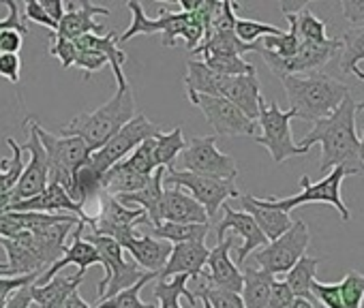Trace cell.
<instances>
[{
	"instance_id": "cell-1",
	"label": "cell",
	"mask_w": 364,
	"mask_h": 308,
	"mask_svg": "<svg viewBox=\"0 0 364 308\" xmlns=\"http://www.w3.org/2000/svg\"><path fill=\"white\" fill-rule=\"evenodd\" d=\"M358 111H362V101H353V97L347 94L328 118L313 122V128L296 143L304 152H309L313 143H321V174H330L334 167H345L349 176L364 174L360 163V137L355 135Z\"/></svg>"
},
{
	"instance_id": "cell-2",
	"label": "cell",
	"mask_w": 364,
	"mask_h": 308,
	"mask_svg": "<svg viewBox=\"0 0 364 308\" xmlns=\"http://www.w3.org/2000/svg\"><path fill=\"white\" fill-rule=\"evenodd\" d=\"M135 116V94L131 84H122L116 88L114 97L92 111L77 114L71 122H67L60 133L69 137H80L90 152H97L105 145L131 118Z\"/></svg>"
},
{
	"instance_id": "cell-3",
	"label": "cell",
	"mask_w": 364,
	"mask_h": 308,
	"mask_svg": "<svg viewBox=\"0 0 364 308\" xmlns=\"http://www.w3.org/2000/svg\"><path fill=\"white\" fill-rule=\"evenodd\" d=\"M283 90L289 99V109L296 118L306 122H317L328 118L347 94H351L349 86L317 71L306 75H287L281 77Z\"/></svg>"
},
{
	"instance_id": "cell-4",
	"label": "cell",
	"mask_w": 364,
	"mask_h": 308,
	"mask_svg": "<svg viewBox=\"0 0 364 308\" xmlns=\"http://www.w3.org/2000/svg\"><path fill=\"white\" fill-rule=\"evenodd\" d=\"M84 240H88L99 251V255L103 259V278L97 285L99 299L112 297V295L133 287L146 274L133 259L124 257V251L116 240L95 236L90 231L86 233V229H84Z\"/></svg>"
},
{
	"instance_id": "cell-5",
	"label": "cell",
	"mask_w": 364,
	"mask_h": 308,
	"mask_svg": "<svg viewBox=\"0 0 364 308\" xmlns=\"http://www.w3.org/2000/svg\"><path fill=\"white\" fill-rule=\"evenodd\" d=\"M39 139L43 143L46 157H48V174L52 185H60L67 193L71 189L75 172L88 163L90 150L80 137H69V135H54L46 131L39 124Z\"/></svg>"
},
{
	"instance_id": "cell-6",
	"label": "cell",
	"mask_w": 364,
	"mask_h": 308,
	"mask_svg": "<svg viewBox=\"0 0 364 308\" xmlns=\"http://www.w3.org/2000/svg\"><path fill=\"white\" fill-rule=\"evenodd\" d=\"M296 118V114L291 109L283 111L274 101H259V116H257V124L262 126V133L255 135L253 139L264 145L274 163H283L291 157H304L302 148L296 145L294 135H291V120Z\"/></svg>"
},
{
	"instance_id": "cell-7",
	"label": "cell",
	"mask_w": 364,
	"mask_h": 308,
	"mask_svg": "<svg viewBox=\"0 0 364 308\" xmlns=\"http://www.w3.org/2000/svg\"><path fill=\"white\" fill-rule=\"evenodd\" d=\"M349 174H347L345 167H334L319 182H311L309 176H302L300 178V189L302 191L298 195H291V197H285V199L268 197V199H264V204L274 208V210H281L285 214H289V210H294L298 206H304V204H328V206L336 208L341 219L347 223L351 219V212H349V208L345 206V202L341 197V182Z\"/></svg>"
},
{
	"instance_id": "cell-8",
	"label": "cell",
	"mask_w": 364,
	"mask_h": 308,
	"mask_svg": "<svg viewBox=\"0 0 364 308\" xmlns=\"http://www.w3.org/2000/svg\"><path fill=\"white\" fill-rule=\"evenodd\" d=\"M165 185L169 187H178L187 195H191L208 214V219H213L221 206L232 199V197H240V191L236 187V182L232 180H221V178H210V176H202V174H193V172H178L173 167L165 170Z\"/></svg>"
},
{
	"instance_id": "cell-9",
	"label": "cell",
	"mask_w": 364,
	"mask_h": 308,
	"mask_svg": "<svg viewBox=\"0 0 364 308\" xmlns=\"http://www.w3.org/2000/svg\"><path fill=\"white\" fill-rule=\"evenodd\" d=\"M161 133V126L154 124L148 116L135 114L105 145H101L97 152L90 154V165L103 176L107 170H112L116 163L127 159L129 154L146 139L156 137Z\"/></svg>"
},
{
	"instance_id": "cell-10",
	"label": "cell",
	"mask_w": 364,
	"mask_h": 308,
	"mask_svg": "<svg viewBox=\"0 0 364 308\" xmlns=\"http://www.w3.org/2000/svg\"><path fill=\"white\" fill-rule=\"evenodd\" d=\"M99 214L90 216L86 227L95 236L112 238L120 246H124L129 240L137 236L135 227L148 223V216L144 210L137 208H124L118 204L116 197H109L105 193H99Z\"/></svg>"
},
{
	"instance_id": "cell-11",
	"label": "cell",
	"mask_w": 364,
	"mask_h": 308,
	"mask_svg": "<svg viewBox=\"0 0 364 308\" xmlns=\"http://www.w3.org/2000/svg\"><path fill=\"white\" fill-rule=\"evenodd\" d=\"M268 69L281 79L287 75H304V73H317L323 69L336 54H341V39L330 37L326 43H311V41H300L298 52L291 58H279L277 54L259 48V52Z\"/></svg>"
},
{
	"instance_id": "cell-12",
	"label": "cell",
	"mask_w": 364,
	"mask_h": 308,
	"mask_svg": "<svg viewBox=\"0 0 364 308\" xmlns=\"http://www.w3.org/2000/svg\"><path fill=\"white\" fill-rule=\"evenodd\" d=\"M311 233L304 221H294L291 227L277 240L268 242L255 253V263L259 270L268 272L270 276L287 274L300 257H304V251L309 248Z\"/></svg>"
},
{
	"instance_id": "cell-13",
	"label": "cell",
	"mask_w": 364,
	"mask_h": 308,
	"mask_svg": "<svg viewBox=\"0 0 364 308\" xmlns=\"http://www.w3.org/2000/svg\"><path fill=\"white\" fill-rule=\"evenodd\" d=\"M180 161H182L185 172L221 178V180H232V182H236V178H238V165L230 154H225L217 148V135L191 137V141H187L185 150L180 152Z\"/></svg>"
},
{
	"instance_id": "cell-14",
	"label": "cell",
	"mask_w": 364,
	"mask_h": 308,
	"mask_svg": "<svg viewBox=\"0 0 364 308\" xmlns=\"http://www.w3.org/2000/svg\"><path fill=\"white\" fill-rule=\"evenodd\" d=\"M127 7L131 11V26L122 35H118V43H127L137 35H154V33L163 35L165 48H173L178 43V39L185 41L187 28L191 22V13L163 11L156 20H152L144 13V7H141V3H137V0H131Z\"/></svg>"
},
{
	"instance_id": "cell-15",
	"label": "cell",
	"mask_w": 364,
	"mask_h": 308,
	"mask_svg": "<svg viewBox=\"0 0 364 308\" xmlns=\"http://www.w3.org/2000/svg\"><path fill=\"white\" fill-rule=\"evenodd\" d=\"M189 101L202 109L210 126L215 128L217 137H238V135H257V122L247 118L234 103L223 97H208V94H187Z\"/></svg>"
},
{
	"instance_id": "cell-16",
	"label": "cell",
	"mask_w": 364,
	"mask_h": 308,
	"mask_svg": "<svg viewBox=\"0 0 364 308\" xmlns=\"http://www.w3.org/2000/svg\"><path fill=\"white\" fill-rule=\"evenodd\" d=\"M28 141L20 143V148L24 152L31 154V161L28 165H24V174L14 191V202H24L31 199L39 193L46 191V187L50 185V174H48V157H46V150L43 143L39 139V122L28 118Z\"/></svg>"
},
{
	"instance_id": "cell-17",
	"label": "cell",
	"mask_w": 364,
	"mask_h": 308,
	"mask_svg": "<svg viewBox=\"0 0 364 308\" xmlns=\"http://www.w3.org/2000/svg\"><path fill=\"white\" fill-rule=\"evenodd\" d=\"M148 221L152 223V227L161 225V223H182V225L198 223V225H204V223H208V214L191 195H187L178 187H169L163 191V197H161L154 214L148 216Z\"/></svg>"
},
{
	"instance_id": "cell-18",
	"label": "cell",
	"mask_w": 364,
	"mask_h": 308,
	"mask_svg": "<svg viewBox=\"0 0 364 308\" xmlns=\"http://www.w3.org/2000/svg\"><path fill=\"white\" fill-rule=\"evenodd\" d=\"M234 240H236L234 236L225 238L223 242H217L215 248H210L208 261H206V268L202 274L206 278V285H210L215 289L240 293L242 291V272L230 257V253L234 248Z\"/></svg>"
},
{
	"instance_id": "cell-19",
	"label": "cell",
	"mask_w": 364,
	"mask_h": 308,
	"mask_svg": "<svg viewBox=\"0 0 364 308\" xmlns=\"http://www.w3.org/2000/svg\"><path fill=\"white\" fill-rule=\"evenodd\" d=\"M97 16H109V9L95 3H67L54 35L67 41H75L84 35H105V26L95 20Z\"/></svg>"
},
{
	"instance_id": "cell-20",
	"label": "cell",
	"mask_w": 364,
	"mask_h": 308,
	"mask_svg": "<svg viewBox=\"0 0 364 308\" xmlns=\"http://www.w3.org/2000/svg\"><path fill=\"white\" fill-rule=\"evenodd\" d=\"M63 210H67L69 214H73L75 219H80L84 225L88 223L90 214L69 197V193L60 187V185H48L43 193L24 199V202H14L7 206L5 212H43V214H60Z\"/></svg>"
},
{
	"instance_id": "cell-21",
	"label": "cell",
	"mask_w": 364,
	"mask_h": 308,
	"mask_svg": "<svg viewBox=\"0 0 364 308\" xmlns=\"http://www.w3.org/2000/svg\"><path fill=\"white\" fill-rule=\"evenodd\" d=\"M84 229H86V225L80 221L77 225H75V229L71 231V244L67 246V251H65V255L56 261V263H52L43 274H39L37 276V280H35V285H46V282H50L54 276H58V272L60 270H65L69 263H75L80 270V274H86V270L88 268H92V265H101L103 268V259H101V255H99V251L88 242V240H84Z\"/></svg>"
},
{
	"instance_id": "cell-22",
	"label": "cell",
	"mask_w": 364,
	"mask_h": 308,
	"mask_svg": "<svg viewBox=\"0 0 364 308\" xmlns=\"http://www.w3.org/2000/svg\"><path fill=\"white\" fill-rule=\"evenodd\" d=\"M221 208H223V219H221V223L217 225V240L223 242L228 231H234L236 236H240V238L245 240V244L238 248L236 259H238V263H245V259H247L253 251L266 246L268 240H266V236L259 231L257 223H255L247 212H238V210H234V208L228 206V204H223Z\"/></svg>"
},
{
	"instance_id": "cell-23",
	"label": "cell",
	"mask_w": 364,
	"mask_h": 308,
	"mask_svg": "<svg viewBox=\"0 0 364 308\" xmlns=\"http://www.w3.org/2000/svg\"><path fill=\"white\" fill-rule=\"evenodd\" d=\"M210 248L204 242H185L173 244L171 255L165 263V268L159 272L156 278H173L178 274H187L191 280H198L206 268Z\"/></svg>"
},
{
	"instance_id": "cell-24",
	"label": "cell",
	"mask_w": 364,
	"mask_h": 308,
	"mask_svg": "<svg viewBox=\"0 0 364 308\" xmlns=\"http://www.w3.org/2000/svg\"><path fill=\"white\" fill-rule=\"evenodd\" d=\"M219 97L228 99L230 103H234L247 118H251L253 122H257L259 116V101L262 97V84L255 75H236V77H225L221 82L219 88Z\"/></svg>"
},
{
	"instance_id": "cell-25",
	"label": "cell",
	"mask_w": 364,
	"mask_h": 308,
	"mask_svg": "<svg viewBox=\"0 0 364 308\" xmlns=\"http://www.w3.org/2000/svg\"><path fill=\"white\" fill-rule=\"evenodd\" d=\"M240 206H242V212H247L259 227V231L266 236L268 242L281 238L289 227H291V219L289 214L281 212V210H274L270 206L264 204V199H257L253 195H242L240 193Z\"/></svg>"
},
{
	"instance_id": "cell-26",
	"label": "cell",
	"mask_w": 364,
	"mask_h": 308,
	"mask_svg": "<svg viewBox=\"0 0 364 308\" xmlns=\"http://www.w3.org/2000/svg\"><path fill=\"white\" fill-rule=\"evenodd\" d=\"M122 251H127L131 255V259L144 270V272H154L159 276V272L165 268L169 255H171V244L163 242V240H154L152 236H135L133 240H129Z\"/></svg>"
},
{
	"instance_id": "cell-27",
	"label": "cell",
	"mask_w": 364,
	"mask_h": 308,
	"mask_svg": "<svg viewBox=\"0 0 364 308\" xmlns=\"http://www.w3.org/2000/svg\"><path fill=\"white\" fill-rule=\"evenodd\" d=\"M31 233H20L18 238H0V246L5 248L7 259H9V270L11 276H26V274H43L46 268L39 261L37 253L33 251L28 242Z\"/></svg>"
},
{
	"instance_id": "cell-28",
	"label": "cell",
	"mask_w": 364,
	"mask_h": 308,
	"mask_svg": "<svg viewBox=\"0 0 364 308\" xmlns=\"http://www.w3.org/2000/svg\"><path fill=\"white\" fill-rule=\"evenodd\" d=\"M7 145L11 148V157L0 161V214L11 204L14 191L24 174V150L14 137H7Z\"/></svg>"
},
{
	"instance_id": "cell-29",
	"label": "cell",
	"mask_w": 364,
	"mask_h": 308,
	"mask_svg": "<svg viewBox=\"0 0 364 308\" xmlns=\"http://www.w3.org/2000/svg\"><path fill=\"white\" fill-rule=\"evenodd\" d=\"M84 280V274H69V276H54L46 285H35L33 282V302L39 304L41 308H60L65 299L80 289Z\"/></svg>"
},
{
	"instance_id": "cell-30",
	"label": "cell",
	"mask_w": 364,
	"mask_h": 308,
	"mask_svg": "<svg viewBox=\"0 0 364 308\" xmlns=\"http://www.w3.org/2000/svg\"><path fill=\"white\" fill-rule=\"evenodd\" d=\"M150 176H141L135 174L131 170H127L122 163H116L112 170H107L101 178V193L109 195V197H120V195H131L141 191L148 185Z\"/></svg>"
},
{
	"instance_id": "cell-31",
	"label": "cell",
	"mask_w": 364,
	"mask_h": 308,
	"mask_svg": "<svg viewBox=\"0 0 364 308\" xmlns=\"http://www.w3.org/2000/svg\"><path fill=\"white\" fill-rule=\"evenodd\" d=\"M163 178H165V167H156L154 174L150 176L148 185H146L141 191L131 193V195H120V197H116L118 204L124 206V208L144 210L146 216H152L154 210H156V206H159V202H161V197H163V191H165Z\"/></svg>"
},
{
	"instance_id": "cell-32",
	"label": "cell",
	"mask_w": 364,
	"mask_h": 308,
	"mask_svg": "<svg viewBox=\"0 0 364 308\" xmlns=\"http://www.w3.org/2000/svg\"><path fill=\"white\" fill-rule=\"evenodd\" d=\"M272 282H274V276H270L268 272L247 268L242 272V291H240L245 308H268Z\"/></svg>"
},
{
	"instance_id": "cell-33",
	"label": "cell",
	"mask_w": 364,
	"mask_h": 308,
	"mask_svg": "<svg viewBox=\"0 0 364 308\" xmlns=\"http://www.w3.org/2000/svg\"><path fill=\"white\" fill-rule=\"evenodd\" d=\"M187 282H189L187 274H178L173 278H159L154 289H152L154 299H159L156 308H182L180 302H178L180 297H187L191 302V306H196L198 297H196L193 291H189Z\"/></svg>"
},
{
	"instance_id": "cell-34",
	"label": "cell",
	"mask_w": 364,
	"mask_h": 308,
	"mask_svg": "<svg viewBox=\"0 0 364 308\" xmlns=\"http://www.w3.org/2000/svg\"><path fill=\"white\" fill-rule=\"evenodd\" d=\"M326 257H300L298 263L285 274V285L291 289L294 297H302L313 302V293H311V285L315 280L317 268Z\"/></svg>"
},
{
	"instance_id": "cell-35",
	"label": "cell",
	"mask_w": 364,
	"mask_h": 308,
	"mask_svg": "<svg viewBox=\"0 0 364 308\" xmlns=\"http://www.w3.org/2000/svg\"><path fill=\"white\" fill-rule=\"evenodd\" d=\"M187 139L185 133H182L180 126L167 131V133H159L156 137H152V159H154V167H173V161L178 154L185 150Z\"/></svg>"
},
{
	"instance_id": "cell-36",
	"label": "cell",
	"mask_w": 364,
	"mask_h": 308,
	"mask_svg": "<svg viewBox=\"0 0 364 308\" xmlns=\"http://www.w3.org/2000/svg\"><path fill=\"white\" fill-rule=\"evenodd\" d=\"M210 231V223L198 225V223H161L152 227V236L156 240L173 244H185V242H204Z\"/></svg>"
},
{
	"instance_id": "cell-37",
	"label": "cell",
	"mask_w": 364,
	"mask_h": 308,
	"mask_svg": "<svg viewBox=\"0 0 364 308\" xmlns=\"http://www.w3.org/2000/svg\"><path fill=\"white\" fill-rule=\"evenodd\" d=\"M152 278H156V274L154 272H146L144 276H141V280H137L133 287H129V289H124V291H120V293H116V295H112V297H105V299H99V304L95 306V308H156L154 304H146V302H141V289L152 280Z\"/></svg>"
},
{
	"instance_id": "cell-38",
	"label": "cell",
	"mask_w": 364,
	"mask_h": 308,
	"mask_svg": "<svg viewBox=\"0 0 364 308\" xmlns=\"http://www.w3.org/2000/svg\"><path fill=\"white\" fill-rule=\"evenodd\" d=\"M341 71L351 73L364 60V26L347 28L341 37Z\"/></svg>"
},
{
	"instance_id": "cell-39",
	"label": "cell",
	"mask_w": 364,
	"mask_h": 308,
	"mask_svg": "<svg viewBox=\"0 0 364 308\" xmlns=\"http://www.w3.org/2000/svg\"><path fill=\"white\" fill-rule=\"evenodd\" d=\"M287 22H289V31L277 35V37H264L262 39V48L277 54L279 58H291L298 48H300V37H298V31H296V13H287L285 16Z\"/></svg>"
},
{
	"instance_id": "cell-40",
	"label": "cell",
	"mask_w": 364,
	"mask_h": 308,
	"mask_svg": "<svg viewBox=\"0 0 364 308\" xmlns=\"http://www.w3.org/2000/svg\"><path fill=\"white\" fill-rule=\"evenodd\" d=\"M202 62L225 77H236V75H255V67L247 60H242V56H202Z\"/></svg>"
},
{
	"instance_id": "cell-41",
	"label": "cell",
	"mask_w": 364,
	"mask_h": 308,
	"mask_svg": "<svg viewBox=\"0 0 364 308\" xmlns=\"http://www.w3.org/2000/svg\"><path fill=\"white\" fill-rule=\"evenodd\" d=\"M296 31L300 41H311V43H326L328 31H326V22L319 20L315 13H311L306 7L302 11L296 13Z\"/></svg>"
},
{
	"instance_id": "cell-42",
	"label": "cell",
	"mask_w": 364,
	"mask_h": 308,
	"mask_svg": "<svg viewBox=\"0 0 364 308\" xmlns=\"http://www.w3.org/2000/svg\"><path fill=\"white\" fill-rule=\"evenodd\" d=\"M343 308H362L364 304V274L358 270H349L345 278L338 282Z\"/></svg>"
},
{
	"instance_id": "cell-43",
	"label": "cell",
	"mask_w": 364,
	"mask_h": 308,
	"mask_svg": "<svg viewBox=\"0 0 364 308\" xmlns=\"http://www.w3.org/2000/svg\"><path fill=\"white\" fill-rule=\"evenodd\" d=\"M234 33L236 37L242 41V43H257V39H264V37H277L281 35L283 31L279 26H272V24H264V22H257V20H236V26H234Z\"/></svg>"
},
{
	"instance_id": "cell-44",
	"label": "cell",
	"mask_w": 364,
	"mask_h": 308,
	"mask_svg": "<svg viewBox=\"0 0 364 308\" xmlns=\"http://www.w3.org/2000/svg\"><path fill=\"white\" fill-rule=\"evenodd\" d=\"M127 170L135 172V174H141V176H152L154 174V159H152V137L141 141L127 159L120 161Z\"/></svg>"
},
{
	"instance_id": "cell-45",
	"label": "cell",
	"mask_w": 364,
	"mask_h": 308,
	"mask_svg": "<svg viewBox=\"0 0 364 308\" xmlns=\"http://www.w3.org/2000/svg\"><path fill=\"white\" fill-rule=\"evenodd\" d=\"M198 299H208L213 304V308H245L240 293L234 291H225V289H215L210 285H200L196 291Z\"/></svg>"
},
{
	"instance_id": "cell-46",
	"label": "cell",
	"mask_w": 364,
	"mask_h": 308,
	"mask_svg": "<svg viewBox=\"0 0 364 308\" xmlns=\"http://www.w3.org/2000/svg\"><path fill=\"white\" fill-rule=\"evenodd\" d=\"M311 293H313V297L319 299V304H323L326 308H343L338 282H321V280L315 278L313 285H311Z\"/></svg>"
},
{
	"instance_id": "cell-47",
	"label": "cell",
	"mask_w": 364,
	"mask_h": 308,
	"mask_svg": "<svg viewBox=\"0 0 364 308\" xmlns=\"http://www.w3.org/2000/svg\"><path fill=\"white\" fill-rule=\"evenodd\" d=\"M3 5L9 9V16L5 20H0V33H5V31H16L20 33L22 37L28 35V26L24 24V18L20 16V5L14 3V0H3Z\"/></svg>"
},
{
	"instance_id": "cell-48",
	"label": "cell",
	"mask_w": 364,
	"mask_h": 308,
	"mask_svg": "<svg viewBox=\"0 0 364 308\" xmlns=\"http://www.w3.org/2000/svg\"><path fill=\"white\" fill-rule=\"evenodd\" d=\"M294 293L285 285V280H277L270 287V297H268V308H289L294 304Z\"/></svg>"
},
{
	"instance_id": "cell-49",
	"label": "cell",
	"mask_w": 364,
	"mask_h": 308,
	"mask_svg": "<svg viewBox=\"0 0 364 308\" xmlns=\"http://www.w3.org/2000/svg\"><path fill=\"white\" fill-rule=\"evenodd\" d=\"M20 69H22V58L18 54H0V77H5L18 86Z\"/></svg>"
},
{
	"instance_id": "cell-50",
	"label": "cell",
	"mask_w": 364,
	"mask_h": 308,
	"mask_svg": "<svg viewBox=\"0 0 364 308\" xmlns=\"http://www.w3.org/2000/svg\"><path fill=\"white\" fill-rule=\"evenodd\" d=\"M39 274H26V276H0V299H7L14 291L20 287L33 285Z\"/></svg>"
},
{
	"instance_id": "cell-51",
	"label": "cell",
	"mask_w": 364,
	"mask_h": 308,
	"mask_svg": "<svg viewBox=\"0 0 364 308\" xmlns=\"http://www.w3.org/2000/svg\"><path fill=\"white\" fill-rule=\"evenodd\" d=\"M341 9L345 20L353 24V28L364 26V0H343Z\"/></svg>"
},
{
	"instance_id": "cell-52",
	"label": "cell",
	"mask_w": 364,
	"mask_h": 308,
	"mask_svg": "<svg viewBox=\"0 0 364 308\" xmlns=\"http://www.w3.org/2000/svg\"><path fill=\"white\" fill-rule=\"evenodd\" d=\"M24 20H33V22H37V24H41V26H46V28H50L52 33H56V28H58V24L52 22V20L48 18V13L41 9L39 3H35V0H28V3L24 5Z\"/></svg>"
},
{
	"instance_id": "cell-53",
	"label": "cell",
	"mask_w": 364,
	"mask_h": 308,
	"mask_svg": "<svg viewBox=\"0 0 364 308\" xmlns=\"http://www.w3.org/2000/svg\"><path fill=\"white\" fill-rule=\"evenodd\" d=\"M24 45V37L16 31L0 33V54H18Z\"/></svg>"
},
{
	"instance_id": "cell-54",
	"label": "cell",
	"mask_w": 364,
	"mask_h": 308,
	"mask_svg": "<svg viewBox=\"0 0 364 308\" xmlns=\"http://www.w3.org/2000/svg\"><path fill=\"white\" fill-rule=\"evenodd\" d=\"M31 304H33V285H26V287H20L18 291H14L7 297L5 308H28Z\"/></svg>"
},
{
	"instance_id": "cell-55",
	"label": "cell",
	"mask_w": 364,
	"mask_h": 308,
	"mask_svg": "<svg viewBox=\"0 0 364 308\" xmlns=\"http://www.w3.org/2000/svg\"><path fill=\"white\" fill-rule=\"evenodd\" d=\"M41 9L48 13V18L52 20V22H60L63 20V16H65V3L63 0H41Z\"/></svg>"
},
{
	"instance_id": "cell-56",
	"label": "cell",
	"mask_w": 364,
	"mask_h": 308,
	"mask_svg": "<svg viewBox=\"0 0 364 308\" xmlns=\"http://www.w3.org/2000/svg\"><path fill=\"white\" fill-rule=\"evenodd\" d=\"M63 308H92V306H88V302H84V297L80 295V289H77L65 299Z\"/></svg>"
},
{
	"instance_id": "cell-57",
	"label": "cell",
	"mask_w": 364,
	"mask_h": 308,
	"mask_svg": "<svg viewBox=\"0 0 364 308\" xmlns=\"http://www.w3.org/2000/svg\"><path fill=\"white\" fill-rule=\"evenodd\" d=\"M289 308H317L313 302H309V299H302V297H296L294 299V304L289 306Z\"/></svg>"
},
{
	"instance_id": "cell-58",
	"label": "cell",
	"mask_w": 364,
	"mask_h": 308,
	"mask_svg": "<svg viewBox=\"0 0 364 308\" xmlns=\"http://www.w3.org/2000/svg\"><path fill=\"white\" fill-rule=\"evenodd\" d=\"M360 163L364 167V128H362V137H360Z\"/></svg>"
},
{
	"instance_id": "cell-59",
	"label": "cell",
	"mask_w": 364,
	"mask_h": 308,
	"mask_svg": "<svg viewBox=\"0 0 364 308\" xmlns=\"http://www.w3.org/2000/svg\"><path fill=\"white\" fill-rule=\"evenodd\" d=\"M351 75H355L358 79H362V82H364V71H360L358 67H355V69L351 71ZM362 109H364V101H362Z\"/></svg>"
},
{
	"instance_id": "cell-60",
	"label": "cell",
	"mask_w": 364,
	"mask_h": 308,
	"mask_svg": "<svg viewBox=\"0 0 364 308\" xmlns=\"http://www.w3.org/2000/svg\"><path fill=\"white\" fill-rule=\"evenodd\" d=\"M200 302H202V306H204V308H213V304H210L208 299H200Z\"/></svg>"
},
{
	"instance_id": "cell-61",
	"label": "cell",
	"mask_w": 364,
	"mask_h": 308,
	"mask_svg": "<svg viewBox=\"0 0 364 308\" xmlns=\"http://www.w3.org/2000/svg\"><path fill=\"white\" fill-rule=\"evenodd\" d=\"M5 304H7V299H0V308H5Z\"/></svg>"
},
{
	"instance_id": "cell-62",
	"label": "cell",
	"mask_w": 364,
	"mask_h": 308,
	"mask_svg": "<svg viewBox=\"0 0 364 308\" xmlns=\"http://www.w3.org/2000/svg\"><path fill=\"white\" fill-rule=\"evenodd\" d=\"M28 308H41V306H39V304H35V302H33V304H31V306H28Z\"/></svg>"
}]
</instances>
